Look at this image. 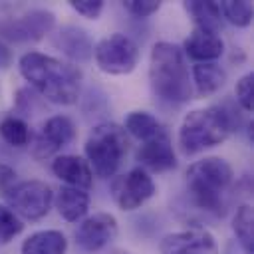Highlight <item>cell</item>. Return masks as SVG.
Listing matches in <instances>:
<instances>
[{
	"mask_svg": "<svg viewBox=\"0 0 254 254\" xmlns=\"http://www.w3.org/2000/svg\"><path fill=\"white\" fill-rule=\"evenodd\" d=\"M0 135L12 147H26L32 141L28 123L16 115H8L0 121Z\"/></svg>",
	"mask_w": 254,
	"mask_h": 254,
	"instance_id": "23",
	"label": "cell"
},
{
	"mask_svg": "<svg viewBox=\"0 0 254 254\" xmlns=\"http://www.w3.org/2000/svg\"><path fill=\"white\" fill-rule=\"evenodd\" d=\"M123 129L127 135H133L139 141H149V139H155L163 133H169L165 129V125L155 115H151L149 111H131L125 117Z\"/></svg>",
	"mask_w": 254,
	"mask_h": 254,
	"instance_id": "21",
	"label": "cell"
},
{
	"mask_svg": "<svg viewBox=\"0 0 254 254\" xmlns=\"http://www.w3.org/2000/svg\"><path fill=\"white\" fill-rule=\"evenodd\" d=\"M20 252L22 254H65L67 238L60 230H38L22 242Z\"/></svg>",
	"mask_w": 254,
	"mask_h": 254,
	"instance_id": "17",
	"label": "cell"
},
{
	"mask_svg": "<svg viewBox=\"0 0 254 254\" xmlns=\"http://www.w3.org/2000/svg\"><path fill=\"white\" fill-rule=\"evenodd\" d=\"M75 137V125L67 115H54L44 121L40 131L36 133L32 145V155L36 159H48L56 155L62 147H65Z\"/></svg>",
	"mask_w": 254,
	"mask_h": 254,
	"instance_id": "11",
	"label": "cell"
},
{
	"mask_svg": "<svg viewBox=\"0 0 254 254\" xmlns=\"http://www.w3.org/2000/svg\"><path fill=\"white\" fill-rule=\"evenodd\" d=\"M56 46L65 56H69V58H73L77 62H83V60L93 56V44H91L87 32L81 30V28H75V26L62 28L60 34H58Z\"/></svg>",
	"mask_w": 254,
	"mask_h": 254,
	"instance_id": "18",
	"label": "cell"
},
{
	"mask_svg": "<svg viewBox=\"0 0 254 254\" xmlns=\"http://www.w3.org/2000/svg\"><path fill=\"white\" fill-rule=\"evenodd\" d=\"M151 89L165 101L187 103L192 99V83L185 54L177 44L157 42L149 58Z\"/></svg>",
	"mask_w": 254,
	"mask_h": 254,
	"instance_id": "3",
	"label": "cell"
},
{
	"mask_svg": "<svg viewBox=\"0 0 254 254\" xmlns=\"http://www.w3.org/2000/svg\"><path fill=\"white\" fill-rule=\"evenodd\" d=\"M240 125V115L224 105L192 109L179 127V147L185 155H196L204 149L224 143Z\"/></svg>",
	"mask_w": 254,
	"mask_h": 254,
	"instance_id": "2",
	"label": "cell"
},
{
	"mask_svg": "<svg viewBox=\"0 0 254 254\" xmlns=\"http://www.w3.org/2000/svg\"><path fill=\"white\" fill-rule=\"evenodd\" d=\"M14 177H16V175H14L12 169L0 165V189H2V190H8V189L14 185Z\"/></svg>",
	"mask_w": 254,
	"mask_h": 254,
	"instance_id": "29",
	"label": "cell"
},
{
	"mask_svg": "<svg viewBox=\"0 0 254 254\" xmlns=\"http://www.w3.org/2000/svg\"><path fill=\"white\" fill-rule=\"evenodd\" d=\"M129 149V135L125 133L123 125L117 123H99L87 135L83 145L85 161L93 175L99 179H109L121 167Z\"/></svg>",
	"mask_w": 254,
	"mask_h": 254,
	"instance_id": "5",
	"label": "cell"
},
{
	"mask_svg": "<svg viewBox=\"0 0 254 254\" xmlns=\"http://www.w3.org/2000/svg\"><path fill=\"white\" fill-rule=\"evenodd\" d=\"M10 64V52H8V48L0 42V67H6Z\"/></svg>",
	"mask_w": 254,
	"mask_h": 254,
	"instance_id": "31",
	"label": "cell"
},
{
	"mask_svg": "<svg viewBox=\"0 0 254 254\" xmlns=\"http://www.w3.org/2000/svg\"><path fill=\"white\" fill-rule=\"evenodd\" d=\"M159 250L163 254H218V244L208 230L194 226L165 234Z\"/></svg>",
	"mask_w": 254,
	"mask_h": 254,
	"instance_id": "12",
	"label": "cell"
},
{
	"mask_svg": "<svg viewBox=\"0 0 254 254\" xmlns=\"http://www.w3.org/2000/svg\"><path fill=\"white\" fill-rule=\"evenodd\" d=\"M224 254H248V252H244L236 240H230V242L226 244V250H224Z\"/></svg>",
	"mask_w": 254,
	"mask_h": 254,
	"instance_id": "30",
	"label": "cell"
},
{
	"mask_svg": "<svg viewBox=\"0 0 254 254\" xmlns=\"http://www.w3.org/2000/svg\"><path fill=\"white\" fill-rule=\"evenodd\" d=\"M185 10L192 16L196 30H204L210 34H220L222 30V14L218 8V2H206V0H190L185 2Z\"/></svg>",
	"mask_w": 254,
	"mask_h": 254,
	"instance_id": "20",
	"label": "cell"
},
{
	"mask_svg": "<svg viewBox=\"0 0 254 254\" xmlns=\"http://www.w3.org/2000/svg\"><path fill=\"white\" fill-rule=\"evenodd\" d=\"M232 181V167L220 157L198 159L187 169V187L194 204L216 216L226 210V196Z\"/></svg>",
	"mask_w": 254,
	"mask_h": 254,
	"instance_id": "4",
	"label": "cell"
},
{
	"mask_svg": "<svg viewBox=\"0 0 254 254\" xmlns=\"http://www.w3.org/2000/svg\"><path fill=\"white\" fill-rule=\"evenodd\" d=\"M123 8L137 18H147V16H153L161 8V2L159 0H125Z\"/></svg>",
	"mask_w": 254,
	"mask_h": 254,
	"instance_id": "27",
	"label": "cell"
},
{
	"mask_svg": "<svg viewBox=\"0 0 254 254\" xmlns=\"http://www.w3.org/2000/svg\"><path fill=\"white\" fill-rule=\"evenodd\" d=\"M119 224L111 212H93L75 228V242L85 252H97L117 238Z\"/></svg>",
	"mask_w": 254,
	"mask_h": 254,
	"instance_id": "10",
	"label": "cell"
},
{
	"mask_svg": "<svg viewBox=\"0 0 254 254\" xmlns=\"http://www.w3.org/2000/svg\"><path fill=\"white\" fill-rule=\"evenodd\" d=\"M137 161L141 163V169H149L153 173H167L177 167V155L173 151V143L169 133H163L155 139L143 141V145L137 149Z\"/></svg>",
	"mask_w": 254,
	"mask_h": 254,
	"instance_id": "13",
	"label": "cell"
},
{
	"mask_svg": "<svg viewBox=\"0 0 254 254\" xmlns=\"http://www.w3.org/2000/svg\"><path fill=\"white\" fill-rule=\"evenodd\" d=\"M97 67L107 75H127L139 64V48L125 34H111L93 48Z\"/></svg>",
	"mask_w": 254,
	"mask_h": 254,
	"instance_id": "7",
	"label": "cell"
},
{
	"mask_svg": "<svg viewBox=\"0 0 254 254\" xmlns=\"http://www.w3.org/2000/svg\"><path fill=\"white\" fill-rule=\"evenodd\" d=\"M194 91L200 97L214 95L220 91L226 83V71L216 64V62H206V64H194L192 65V81Z\"/></svg>",
	"mask_w": 254,
	"mask_h": 254,
	"instance_id": "19",
	"label": "cell"
},
{
	"mask_svg": "<svg viewBox=\"0 0 254 254\" xmlns=\"http://www.w3.org/2000/svg\"><path fill=\"white\" fill-rule=\"evenodd\" d=\"M155 192H157L155 181L141 167H135V169L127 171L125 175H119L111 185V196H113L115 204L127 212L137 210Z\"/></svg>",
	"mask_w": 254,
	"mask_h": 254,
	"instance_id": "8",
	"label": "cell"
},
{
	"mask_svg": "<svg viewBox=\"0 0 254 254\" xmlns=\"http://www.w3.org/2000/svg\"><path fill=\"white\" fill-rule=\"evenodd\" d=\"M52 173L67 187L89 190L93 185V173L87 161L79 155H60L52 161Z\"/></svg>",
	"mask_w": 254,
	"mask_h": 254,
	"instance_id": "14",
	"label": "cell"
},
{
	"mask_svg": "<svg viewBox=\"0 0 254 254\" xmlns=\"http://www.w3.org/2000/svg\"><path fill=\"white\" fill-rule=\"evenodd\" d=\"M4 198L8 202V208L18 218H24L30 222L42 220L54 204V192L50 185H46L44 181L16 183L8 190H4Z\"/></svg>",
	"mask_w": 254,
	"mask_h": 254,
	"instance_id": "6",
	"label": "cell"
},
{
	"mask_svg": "<svg viewBox=\"0 0 254 254\" xmlns=\"http://www.w3.org/2000/svg\"><path fill=\"white\" fill-rule=\"evenodd\" d=\"M54 204L64 220L77 222V220H83L89 210V194L87 190L65 185V187H60V190L56 192Z\"/></svg>",
	"mask_w": 254,
	"mask_h": 254,
	"instance_id": "16",
	"label": "cell"
},
{
	"mask_svg": "<svg viewBox=\"0 0 254 254\" xmlns=\"http://www.w3.org/2000/svg\"><path fill=\"white\" fill-rule=\"evenodd\" d=\"M254 216H252V204H240L236 208V214L232 218V230L236 234V242L240 248L248 254H254Z\"/></svg>",
	"mask_w": 254,
	"mask_h": 254,
	"instance_id": "22",
	"label": "cell"
},
{
	"mask_svg": "<svg viewBox=\"0 0 254 254\" xmlns=\"http://www.w3.org/2000/svg\"><path fill=\"white\" fill-rule=\"evenodd\" d=\"M69 6L83 18L87 20H95L99 18L101 10H103V0H71Z\"/></svg>",
	"mask_w": 254,
	"mask_h": 254,
	"instance_id": "28",
	"label": "cell"
},
{
	"mask_svg": "<svg viewBox=\"0 0 254 254\" xmlns=\"http://www.w3.org/2000/svg\"><path fill=\"white\" fill-rule=\"evenodd\" d=\"M183 54H187L196 64L214 62L224 54V42L218 34H210L194 28L183 44Z\"/></svg>",
	"mask_w": 254,
	"mask_h": 254,
	"instance_id": "15",
	"label": "cell"
},
{
	"mask_svg": "<svg viewBox=\"0 0 254 254\" xmlns=\"http://www.w3.org/2000/svg\"><path fill=\"white\" fill-rule=\"evenodd\" d=\"M234 93H236L238 105H240L244 111H252V107H254V73H252V71L244 73V75L236 81Z\"/></svg>",
	"mask_w": 254,
	"mask_h": 254,
	"instance_id": "26",
	"label": "cell"
},
{
	"mask_svg": "<svg viewBox=\"0 0 254 254\" xmlns=\"http://www.w3.org/2000/svg\"><path fill=\"white\" fill-rule=\"evenodd\" d=\"M222 20H228L232 26L238 28H246L252 22V14H254V6L250 0H224L218 2Z\"/></svg>",
	"mask_w": 254,
	"mask_h": 254,
	"instance_id": "24",
	"label": "cell"
},
{
	"mask_svg": "<svg viewBox=\"0 0 254 254\" xmlns=\"http://www.w3.org/2000/svg\"><path fill=\"white\" fill-rule=\"evenodd\" d=\"M22 230H24V222L6 204H0V244L12 242Z\"/></svg>",
	"mask_w": 254,
	"mask_h": 254,
	"instance_id": "25",
	"label": "cell"
},
{
	"mask_svg": "<svg viewBox=\"0 0 254 254\" xmlns=\"http://www.w3.org/2000/svg\"><path fill=\"white\" fill-rule=\"evenodd\" d=\"M56 24V16L50 10H30L16 18L0 20V36L12 42H36L42 40Z\"/></svg>",
	"mask_w": 254,
	"mask_h": 254,
	"instance_id": "9",
	"label": "cell"
},
{
	"mask_svg": "<svg viewBox=\"0 0 254 254\" xmlns=\"http://www.w3.org/2000/svg\"><path fill=\"white\" fill-rule=\"evenodd\" d=\"M18 69L42 97L56 105H73L79 97L81 69L65 60L32 50L20 56Z\"/></svg>",
	"mask_w": 254,
	"mask_h": 254,
	"instance_id": "1",
	"label": "cell"
}]
</instances>
